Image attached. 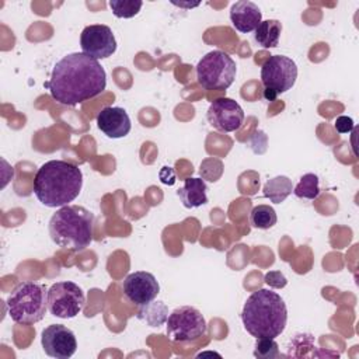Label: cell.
Instances as JSON below:
<instances>
[{"label":"cell","mask_w":359,"mask_h":359,"mask_svg":"<svg viewBox=\"0 0 359 359\" xmlns=\"http://www.w3.org/2000/svg\"><path fill=\"white\" fill-rule=\"evenodd\" d=\"M177 195L188 209L208 203V187L202 178H187L184 185L177 191Z\"/></svg>","instance_id":"16"},{"label":"cell","mask_w":359,"mask_h":359,"mask_svg":"<svg viewBox=\"0 0 359 359\" xmlns=\"http://www.w3.org/2000/svg\"><path fill=\"white\" fill-rule=\"evenodd\" d=\"M41 344L43 352L56 359H69L77 349V341L74 332L62 324L48 325L41 335Z\"/></svg>","instance_id":"11"},{"label":"cell","mask_w":359,"mask_h":359,"mask_svg":"<svg viewBox=\"0 0 359 359\" xmlns=\"http://www.w3.org/2000/svg\"><path fill=\"white\" fill-rule=\"evenodd\" d=\"M158 177H160V181L163 182V184H165V185H174L175 184V171L171 168V167H163L161 170H160V174H158Z\"/></svg>","instance_id":"26"},{"label":"cell","mask_w":359,"mask_h":359,"mask_svg":"<svg viewBox=\"0 0 359 359\" xmlns=\"http://www.w3.org/2000/svg\"><path fill=\"white\" fill-rule=\"evenodd\" d=\"M48 227L56 245L80 252L93 241L94 215L83 206L66 205L52 215Z\"/></svg>","instance_id":"4"},{"label":"cell","mask_w":359,"mask_h":359,"mask_svg":"<svg viewBox=\"0 0 359 359\" xmlns=\"http://www.w3.org/2000/svg\"><path fill=\"white\" fill-rule=\"evenodd\" d=\"M241 321L244 330L254 338L275 339L286 328V303L273 290L259 289L252 292L244 303Z\"/></svg>","instance_id":"3"},{"label":"cell","mask_w":359,"mask_h":359,"mask_svg":"<svg viewBox=\"0 0 359 359\" xmlns=\"http://www.w3.org/2000/svg\"><path fill=\"white\" fill-rule=\"evenodd\" d=\"M206 118L212 128L220 132H234L244 122V111L237 101L223 97L209 105Z\"/></svg>","instance_id":"12"},{"label":"cell","mask_w":359,"mask_h":359,"mask_svg":"<svg viewBox=\"0 0 359 359\" xmlns=\"http://www.w3.org/2000/svg\"><path fill=\"white\" fill-rule=\"evenodd\" d=\"M292 192L299 199H307V201L316 199L321 192L318 177L314 172H307L302 175L299 182L293 187Z\"/></svg>","instance_id":"20"},{"label":"cell","mask_w":359,"mask_h":359,"mask_svg":"<svg viewBox=\"0 0 359 359\" xmlns=\"http://www.w3.org/2000/svg\"><path fill=\"white\" fill-rule=\"evenodd\" d=\"M45 87L55 101L73 107L101 94L107 87V73L98 60L74 52L56 62Z\"/></svg>","instance_id":"1"},{"label":"cell","mask_w":359,"mask_h":359,"mask_svg":"<svg viewBox=\"0 0 359 359\" xmlns=\"http://www.w3.org/2000/svg\"><path fill=\"white\" fill-rule=\"evenodd\" d=\"M108 4L118 18H132L137 15L143 6L140 0H111Z\"/></svg>","instance_id":"22"},{"label":"cell","mask_w":359,"mask_h":359,"mask_svg":"<svg viewBox=\"0 0 359 359\" xmlns=\"http://www.w3.org/2000/svg\"><path fill=\"white\" fill-rule=\"evenodd\" d=\"M122 292L128 302L136 306H144L157 297L160 285L153 273L146 271H136L125 278L122 283Z\"/></svg>","instance_id":"13"},{"label":"cell","mask_w":359,"mask_h":359,"mask_svg":"<svg viewBox=\"0 0 359 359\" xmlns=\"http://www.w3.org/2000/svg\"><path fill=\"white\" fill-rule=\"evenodd\" d=\"M167 337L174 342H191L205 335L206 320L192 306H181L167 317Z\"/></svg>","instance_id":"7"},{"label":"cell","mask_w":359,"mask_h":359,"mask_svg":"<svg viewBox=\"0 0 359 359\" xmlns=\"http://www.w3.org/2000/svg\"><path fill=\"white\" fill-rule=\"evenodd\" d=\"M293 191V182L286 175H278L268 180L262 188V194L272 203H282Z\"/></svg>","instance_id":"18"},{"label":"cell","mask_w":359,"mask_h":359,"mask_svg":"<svg viewBox=\"0 0 359 359\" xmlns=\"http://www.w3.org/2000/svg\"><path fill=\"white\" fill-rule=\"evenodd\" d=\"M230 21L238 32L248 34L255 31V28L259 25L262 21V13L255 3L240 0L236 1L230 8Z\"/></svg>","instance_id":"15"},{"label":"cell","mask_w":359,"mask_h":359,"mask_svg":"<svg viewBox=\"0 0 359 359\" xmlns=\"http://www.w3.org/2000/svg\"><path fill=\"white\" fill-rule=\"evenodd\" d=\"M86 296L83 289L70 280L53 283L48 289V310L57 318H73L84 307Z\"/></svg>","instance_id":"8"},{"label":"cell","mask_w":359,"mask_h":359,"mask_svg":"<svg viewBox=\"0 0 359 359\" xmlns=\"http://www.w3.org/2000/svg\"><path fill=\"white\" fill-rule=\"evenodd\" d=\"M265 282L272 286V287H276V289H280V287H285L287 280L285 278V275L280 272V271H271L268 273H265Z\"/></svg>","instance_id":"24"},{"label":"cell","mask_w":359,"mask_h":359,"mask_svg":"<svg viewBox=\"0 0 359 359\" xmlns=\"http://www.w3.org/2000/svg\"><path fill=\"white\" fill-rule=\"evenodd\" d=\"M337 132L339 133H349L353 130V119L351 116H338L335 119V123H334Z\"/></svg>","instance_id":"25"},{"label":"cell","mask_w":359,"mask_h":359,"mask_svg":"<svg viewBox=\"0 0 359 359\" xmlns=\"http://www.w3.org/2000/svg\"><path fill=\"white\" fill-rule=\"evenodd\" d=\"M282 34V24L278 20H265L261 21L259 25L254 31L255 42L264 48H276L279 43V38Z\"/></svg>","instance_id":"17"},{"label":"cell","mask_w":359,"mask_h":359,"mask_svg":"<svg viewBox=\"0 0 359 359\" xmlns=\"http://www.w3.org/2000/svg\"><path fill=\"white\" fill-rule=\"evenodd\" d=\"M6 304L14 323L35 324L45 317L48 310V289L32 280L21 282L10 293Z\"/></svg>","instance_id":"5"},{"label":"cell","mask_w":359,"mask_h":359,"mask_svg":"<svg viewBox=\"0 0 359 359\" xmlns=\"http://www.w3.org/2000/svg\"><path fill=\"white\" fill-rule=\"evenodd\" d=\"M279 355V345L273 338H257L254 346V356L262 359H273Z\"/></svg>","instance_id":"23"},{"label":"cell","mask_w":359,"mask_h":359,"mask_svg":"<svg viewBox=\"0 0 359 359\" xmlns=\"http://www.w3.org/2000/svg\"><path fill=\"white\" fill-rule=\"evenodd\" d=\"M98 129L109 139L125 137L132 128L128 112L121 107H105L97 115Z\"/></svg>","instance_id":"14"},{"label":"cell","mask_w":359,"mask_h":359,"mask_svg":"<svg viewBox=\"0 0 359 359\" xmlns=\"http://www.w3.org/2000/svg\"><path fill=\"white\" fill-rule=\"evenodd\" d=\"M81 170L65 160L43 163L34 178V194L48 208H62L73 202L81 191Z\"/></svg>","instance_id":"2"},{"label":"cell","mask_w":359,"mask_h":359,"mask_svg":"<svg viewBox=\"0 0 359 359\" xmlns=\"http://www.w3.org/2000/svg\"><path fill=\"white\" fill-rule=\"evenodd\" d=\"M168 307L161 300H151L150 303L142 306L137 313V318L150 327H158L167 321Z\"/></svg>","instance_id":"19"},{"label":"cell","mask_w":359,"mask_h":359,"mask_svg":"<svg viewBox=\"0 0 359 359\" xmlns=\"http://www.w3.org/2000/svg\"><path fill=\"white\" fill-rule=\"evenodd\" d=\"M80 46L84 55L95 60L107 59L115 53L116 39L108 25L91 24L81 31Z\"/></svg>","instance_id":"10"},{"label":"cell","mask_w":359,"mask_h":359,"mask_svg":"<svg viewBox=\"0 0 359 359\" xmlns=\"http://www.w3.org/2000/svg\"><path fill=\"white\" fill-rule=\"evenodd\" d=\"M237 73L236 62L223 50H210L196 65V80L205 90L229 88Z\"/></svg>","instance_id":"6"},{"label":"cell","mask_w":359,"mask_h":359,"mask_svg":"<svg viewBox=\"0 0 359 359\" xmlns=\"http://www.w3.org/2000/svg\"><path fill=\"white\" fill-rule=\"evenodd\" d=\"M278 222L276 212L269 205H257L250 213V223L254 229L268 230L273 227Z\"/></svg>","instance_id":"21"},{"label":"cell","mask_w":359,"mask_h":359,"mask_svg":"<svg viewBox=\"0 0 359 359\" xmlns=\"http://www.w3.org/2000/svg\"><path fill=\"white\" fill-rule=\"evenodd\" d=\"M297 79V65L283 55L269 56L261 66V81L265 90L282 94L290 90Z\"/></svg>","instance_id":"9"}]
</instances>
